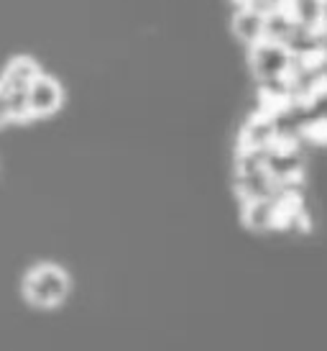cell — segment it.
<instances>
[{
    "instance_id": "cell-3",
    "label": "cell",
    "mask_w": 327,
    "mask_h": 351,
    "mask_svg": "<svg viewBox=\"0 0 327 351\" xmlns=\"http://www.w3.org/2000/svg\"><path fill=\"white\" fill-rule=\"evenodd\" d=\"M64 103V90L54 77L39 75L26 90V110L29 118H47L54 116Z\"/></svg>"
},
{
    "instance_id": "cell-8",
    "label": "cell",
    "mask_w": 327,
    "mask_h": 351,
    "mask_svg": "<svg viewBox=\"0 0 327 351\" xmlns=\"http://www.w3.org/2000/svg\"><path fill=\"white\" fill-rule=\"evenodd\" d=\"M281 5H284V0H250L248 8L259 10V13H263L266 19H269V13H274V10H279Z\"/></svg>"
},
{
    "instance_id": "cell-7",
    "label": "cell",
    "mask_w": 327,
    "mask_h": 351,
    "mask_svg": "<svg viewBox=\"0 0 327 351\" xmlns=\"http://www.w3.org/2000/svg\"><path fill=\"white\" fill-rule=\"evenodd\" d=\"M289 3H291V16L299 26L304 29L322 26V0H289Z\"/></svg>"
},
{
    "instance_id": "cell-5",
    "label": "cell",
    "mask_w": 327,
    "mask_h": 351,
    "mask_svg": "<svg viewBox=\"0 0 327 351\" xmlns=\"http://www.w3.org/2000/svg\"><path fill=\"white\" fill-rule=\"evenodd\" d=\"M266 31H269V19L259 10L248 8V5L238 10L233 19V34L248 47H256L259 41L266 39Z\"/></svg>"
},
{
    "instance_id": "cell-1",
    "label": "cell",
    "mask_w": 327,
    "mask_h": 351,
    "mask_svg": "<svg viewBox=\"0 0 327 351\" xmlns=\"http://www.w3.org/2000/svg\"><path fill=\"white\" fill-rule=\"evenodd\" d=\"M69 274L57 264H39L23 280V298L36 308H57L69 295Z\"/></svg>"
},
{
    "instance_id": "cell-10",
    "label": "cell",
    "mask_w": 327,
    "mask_h": 351,
    "mask_svg": "<svg viewBox=\"0 0 327 351\" xmlns=\"http://www.w3.org/2000/svg\"><path fill=\"white\" fill-rule=\"evenodd\" d=\"M322 29H327V0H322Z\"/></svg>"
},
{
    "instance_id": "cell-9",
    "label": "cell",
    "mask_w": 327,
    "mask_h": 351,
    "mask_svg": "<svg viewBox=\"0 0 327 351\" xmlns=\"http://www.w3.org/2000/svg\"><path fill=\"white\" fill-rule=\"evenodd\" d=\"M13 121V110H10V98L8 93L0 88V126H5Z\"/></svg>"
},
{
    "instance_id": "cell-4",
    "label": "cell",
    "mask_w": 327,
    "mask_h": 351,
    "mask_svg": "<svg viewBox=\"0 0 327 351\" xmlns=\"http://www.w3.org/2000/svg\"><path fill=\"white\" fill-rule=\"evenodd\" d=\"M41 69L31 57H16L8 62V67L0 77V88L8 95H26V90L31 88V82L39 77Z\"/></svg>"
},
{
    "instance_id": "cell-6",
    "label": "cell",
    "mask_w": 327,
    "mask_h": 351,
    "mask_svg": "<svg viewBox=\"0 0 327 351\" xmlns=\"http://www.w3.org/2000/svg\"><path fill=\"white\" fill-rule=\"evenodd\" d=\"M243 223L248 226L250 231H269L271 226L276 223V205L271 200H250L243 210Z\"/></svg>"
},
{
    "instance_id": "cell-2",
    "label": "cell",
    "mask_w": 327,
    "mask_h": 351,
    "mask_svg": "<svg viewBox=\"0 0 327 351\" xmlns=\"http://www.w3.org/2000/svg\"><path fill=\"white\" fill-rule=\"evenodd\" d=\"M291 64V54L281 41L263 39L256 47H250V69L259 80H276L287 75Z\"/></svg>"
}]
</instances>
